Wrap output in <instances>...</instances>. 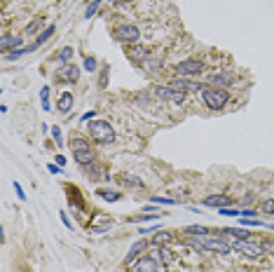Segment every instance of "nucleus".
<instances>
[{
	"instance_id": "obj_1",
	"label": "nucleus",
	"mask_w": 274,
	"mask_h": 272,
	"mask_svg": "<svg viewBox=\"0 0 274 272\" xmlns=\"http://www.w3.org/2000/svg\"><path fill=\"white\" fill-rule=\"evenodd\" d=\"M190 244H195L199 251H216V254H230L232 251V244L225 242L221 235H199V237H192Z\"/></svg>"
},
{
	"instance_id": "obj_2",
	"label": "nucleus",
	"mask_w": 274,
	"mask_h": 272,
	"mask_svg": "<svg viewBox=\"0 0 274 272\" xmlns=\"http://www.w3.org/2000/svg\"><path fill=\"white\" fill-rule=\"evenodd\" d=\"M202 99L209 110H223L230 101V94L223 87H202Z\"/></svg>"
},
{
	"instance_id": "obj_3",
	"label": "nucleus",
	"mask_w": 274,
	"mask_h": 272,
	"mask_svg": "<svg viewBox=\"0 0 274 272\" xmlns=\"http://www.w3.org/2000/svg\"><path fill=\"white\" fill-rule=\"evenodd\" d=\"M89 136L96 143H113L115 129L110 127V122H106V120H94V122H89Z\"/></svg>"
},
{
	"instance_id": "obj_4",
	"label": "nucleus",
	"mask_w": 274,
	"mask_h": 272,
	"mask_svg": "<svg viewBox=\"0 0 274 272\" xmlns=\"http://www.w3.org/2000/svg\"><path fill=\"white\" fill-rule=\"evenodd\" d=\"M113 38H115L117 43H129V45H134V43H138L141 31H138V26H134V24H117V26L113 28Z\"/></svg>"
},
{
	"instance_id": "obj_5",
	"label": "nucleus",
	"mask_w": 274,
	"mask_h": 272,
	"mask_svg": "<svg viewBox=\"0 0 274 272\" xmlns=\"http://www.w3.org/2000/svg\"><path fill=\"white\" fill-rule=\"evenodd\" d=\"M232 246L237 249L239 254L246 256V258H260V256L265 254V244L253 242V239H239V242H234Z\"/></svg>"
},
{
	"instance_id": "obj_6",
	"label": "nucleus",
	"mask_w": 274,
	"mask_h": 272,
	"mask_svg": "<svg viewBox=\"0 0 274 272\" xmlns=\"http://www.w3.org/2000/svg\"><path fill=\"white\" fill-rule=\"evenodd\" d=\"M204 71V61L202 59H185L176 64V73L178 75H199Z\"/></svg>"
},
{
	"instance_id": "obj_7",
	"label": "nucleus",
	"mask_w": 274,
	"mask_h": 272,
	"mask_svg": "<svg viewBox=\"0 0 274 272\" xmlns=\"http://www.w3.org/2000/svg\"><path fill=\"white\" fill-rule=\"evenodd\" d=\"M155 96L164 101H174V103H183L185 101V91H176L174 87H164V85H157L155 87Z\"/></svg>"
},
{
	"instance_id": "obj_8",
	"label": "nucleus",
	"mask_w": 274,
	"mask_h": 272,
	"mask_svg": "<svg viewBox=\"0 0 274 272\" xmlns=\"http://www.w3.org/2000/svg\"><path fill=\"white\" fill-rule=\"evenodd\" d=\"M127 56H129V61H134V64H145V61L150 59L148 47L141 45V43H134V45L127 47Z\"/></svg>"
},
{
	"instance_id": "obj_9",
	"label": "nucleus",
	"mask_w": 274,
	"mask_h": 272,
	"mask_svg": "<svg viewBox=\"0 0 274 272\" xmlns=\"http://www.w3.org/2000/svg\"><path fill=\"white\" fill-rule=\"evenodd\" d=\"M157 268H159V261L155 256H143V258L132 263V272H157Z\"/></svg>"
},
{
	"instance_id": "obj_10",
	"label": "nucleus",
	"mask_w": 274,
	"mask_h": 272,
	"mask_svg": "<svg viewBox=\"0 0 274 272\" xmlns=\"http://www.w3.org/2000/svg\"><path fill=\"white\" fill-rule=\"evenodd\" d=\"M80 78V68L73 64H66L56 71V80L59 82H75Z\"/></svg>"
},
{
	"instance_id": "obj_11",
	"label": "nucleus",
	"mask_w": 274,
	"mask_h": 272,
	"mask_svg": "<svg viewBox=\"0 0 274 272\" xmlns=\"http://www.w3.org/2000/svg\"><path fill=\"white\" fill-rule=\"evenodd\" d=\"M73 160H75L80 167H87V164H94L96 153H94L91 148H87V150H78V153H73Z\"/></svg>"
},
{
	"instance_id": "obj_12",
	"label": "nucleus",
	"mask_w": 274,
	"mask_h": 272,
	"mask_svg": "<svg viewBox=\"0 0 274 272\" xmlns=\"http://www.w3.org/2000/svg\"><path fill=\"white\" fill-rule=\"evenodd\" d=\"M209 82L213 87H230L234 82V75H230V73H213V75H209Z\"/></svg>"
},
{
	"instance_id": "obj_13",
	"label": "nucleus",
	"mask_w": 274,
	"mask_h": 272,
	"mask_svg": "<svg viewBox=\"0 0 274 272\" xmlns=\"http://www.w3.org/2000/svg\"><path fill=\"white\" fill-rule=\"evenodd\" d=\"M21 43H24V40H21V36H9V33H5V36H2V43H0V49L7 54L9 49H19V47H21Z\"/></svg>"
},
{
	"instance_id": "obj_14",
	"label": "nucleus",
	"mask_w": 274,
	"mask_h": 272,
	"mask_svg": "<svg viewBox=\"0 0 274 272\" xmlns=\"http://www.w3.org/2000/svg\"><path fill=\"white\" fill-rule=\"evenodd\" d=\"M85 176H87L91 183L101 181V176H103V167H98L96 162H94V164H87V167H85Z\"/></svg>"
},
{
	"instance_id": "obj_15",
	"label": "nucleus",
	"mask_w": 274,
	"mask_h": 272,
	"mask_svg": "<svg viewBox=\"0 0 274 272\" xmlns=\"http://www.w3.org/2000/svg\"><path fill=\"white\" fill-rule=\"evenodd\" d=\"M204 204H206V207H228V204H230V197H228V195H209V197H206V200H204Z\"/></svg>"
},
{
	"instance_id": "obj_16",
	"label": "nucleus",
	"mask_w": 274,
	"mask_h": 272,
	"mask_svg": "<svg viewBox=\"0 0 274 272\" xmlns=\"http://www.w3.org/2000/svg\"><path fill=\"white\" fill-rule=\"evenodd\" d=\"M54 31H56V28H54V24H52V26H47V28L43 31V33H40V36L36 38V43H33L31 47H26V52H33L36 47H40V45L45 43V40H47V38H52V36H54Z\"/></svg>"
},
{
	"instance_id": "obj_17",
	"label": "nucleus",
	"mask_w": 274,
	"mask_h": 272,
	"mask_svg": "<svg viewBox=\"0 0 274 272\" xmlns=\"http://www.w3.org/2000/svg\"><path fill=\"white\" fill-rule=\"evenodd\" d=\"M56 108L61 110V113H68V110L73 108V94H71V91H66V94H61V96H59V101H56Z\"/></svg>"
},
{
	"instance_id": "obj_18",
	"label": "nucleus",
	"mask_w": 274,
	"mask_h": 272,
	"mask_svg": "<svg viewBox=\"0 0 274 272\" xmlns=\"http://www.w3.org/2000/svg\"><path fill=\"white\" fill-rule=\"evenodd\" d=\"M169 87H174L176 91H187V90H195L197 85H192L190 80H183V75H181V78H176V80H171Z\"/></svg>"
},
{
	"instance_id": "obj_19",
	"label": "nucleus",
	"mask_w": 274,
	"mask_h": 272,
	"mask_svg": "<svg viewBox=\"0 0 274 272\" xmlns=\"http://www.w3.org/2000/svg\"><path fill=\"white\" fill-rule=\"evenodd\" d=\"M143 249H145V242H136V244L129 249V254H127V265H132L134 261H136V256L141 254Z\"/></svg>"
},
{
	"instance_id": "obj_20",
	"label": "nucleus",
	"mask_w": 274,
	"mask_h": 272,
	"mask_svg": "<svg viewBox=\"0 0 274 272\" xmlns=\"http://www.w3.org/2000/svg\"><path fill=\"white\" fill-rule=\"evenodd\" d=\"M71 59H73V47H63L61 52H59V56H56V61H59L61 66L71 64Z\"/></svg>"
},
{
	"instance_id": "obj_21",
	"label": "nucleus",
	"mask_w": 274,
	"mask_h": 272,
	"mask_svg": "<svg viewBox=\"0 0 274 272\" xmlns=\"http://www.w3.org/2000/svg\"><path fill=\"white\" fill-rule=\"evenodd\" d=\"M87 148H91L87 138H73V141H71V150H73V153H78V150H87Z\"/></svg>"
},
{
	"instance_id": "obj_22",
	"label": "nucleus",
	"mask_w": 274,
	"mask_h": 272,
	"mask_svg": "<svg viewBox=\"0 0 274 272\" xmlns=\"http://www.w3.org/2000/svg\"><path fill=\"white\" fill-rule=\"evenodd\" d=\"M98 197L101 200H106V202H120V192H115V190H98Z\"/></svg>"
},
{
	"instance_id": "obj_23",
	"label": "nucleus",
	"mask_w": 274,
	"mask_h": 272,
	"mask_svg": "<svg viewBox=\"0 0 274 272\" xmlns=\"http://www.w3.org/2000/svg\"><path fill=\"white\" fill-rule=\"evenodd\" d=\"M185 232H187V235H195V237L209 235V230H206L204 226H187V227H185Z\"/></svg>"
},
{
	"instance_id": "obj_24",
	"label": "nucleus",
	"mask_w": 274,
	"mask_h": 272,
	"mask_svg": "<svg viewBox=\"0 0 274 272\" xmlns=\"http://www.w3.org/2000/svg\"><path fill=\"white\" fill-rule=\"evenodd\" d=\"M98 5H101L98 0H91V2H89V7L85 9V19H91V17H94V14L98 12Z\"/></svg>"
},
{
	"instance_id": "obj_25",
	"label": "nucleus",
	"mask_w": 274,
	"mask_h": 272,
	"mask_svg": "<svg viewBox=\"0 0 274 272\" xmlns=\"http://www.w3.org/2000/svg\"><path fill=\"white\" fill-rule=\"evenodd\" d=\"M152 242H155V244H169V242H171V232H157Z\"/></svg>"
},
{
	"instance_id": "obj_26",
	"label": "nucleus",
	"mask_w": 274,
	"mask_h": 272,
	"mask_svg": "<svg viewBox=\"0 0 274 272\" xmlns=\"http://www.w3.org/2000/svg\"><path fill=\"white\" fill-rule=\"evenodd\" d=\"M40 96H43V110L52 108V106H49V87H43V90H40Z\"/></svg>"
},
{
	"instance_id": "obj_27",
	"label": "nucleus",
	"mask_w": 274,
	"mask_h": 272,
	"mask_svg": "<svg viewBox=\"0 0 274 272\" xmlns=\"http://www.w3.org/2000/svg\"><path fill=\"white\" fill-rule=\"evenodd\" d=\"M218 214H221V216H241V211H239V209H232V207H221Z\"/></svg>"
},
{
	"instance_id": "obj_28",
	"label": "nucleus",
	"mask_w": 274,
	"mask_h": 272,
	"mask_svg": "<svg viewBox=\"0 0 274 272\" xmlns=\"http://www.w3.org/2000/svg\"><path fill=\"white\" fill-rule=\"evenodd\" d=\"M145 68H148V71H159V68H162V61H159V59H148V61H145Z\"/></svg>"
},
{
	"instance_id": "obj_29",
	"label": "nucleus",
	"mask_w": 274,
	"mask_h": 272,
	"mask_svg": "<svg viewBox=\"0 0 274 272\" xmlns=\"http://www.w3.org/2000/svg\"><path fill=\"white\" fill-rule=\"evenodd\" d=\"M155 258H159V261H162V263L167 265V263H171V254H169L167 249H159L157 251V256H155Z\"/></svg>"
},
{
	"instance_id": "obj_30",
	"label": "nucleus",
	"mask_w": 274,
	"mask_h": 272,
	"mask_svg": "<svg viewBox=\"0 0 274 272\" xmlns=\"http://www.w3.org/2000/svg\"><path fill=\"white\" fill-rule=\"evenodd\" d=\"M85 68H87L89 73H91V71H96V68H98L96 59H94V56H87V59H85Z\"/></svg>"
},
{
	"instance_id": "obj_31",
	"label": "nucleus",
	"mask_w": 274,
	"mask_h": 272,
	"mask_svg": "<svg viewBox=\"0 0 274 272\" xmlns=\"http://www.w3.org/2000/svg\"><path fill=\"white\" fill-rule=\"evenodd\" d=\"M263 211H267V214H274V197H267V200L263 202Z\"/></svg>"
},
{
	"instance_id": "obj_32",
	"label": "nucleus",
	"mask_w": 274,
	"mask_h": 272,
	"mask_svg": "<svg viewBox=\"0 0 274 272\" xmlns=\"http://www.w3.org/2000/svg\"><path fill=\"white\" fill-rule=\"evenodd\" d=\"M152 202H155V204H167V207H171V204H176V202L171 200V197H152Z\"/></svg>"
},
{
	"instance_id": "obj_33",
	"label": "nucleus",
	"mask_w": 274,
	"mask_h": 272,
	"mask_svg": "<svg viewBox=\"0 0 274 272\" xmlns=\"http://www.w3.org/2000/svg\"><path fill=\"white\" fill-rule=\"evenodd\" d=\"M122 183L124 185H141L138 179H134V176H122Z\"/></svg>"
},
{
	"instance_id": "obj_34",
	"label": "nucleus",
	"mask_w": 274,
	"mask_h": 272,
	"mask_svg": "<svg viewBox=\"0 0 274 272\" xmlns=\"http://www.w3.org/2000/svg\"><path fill=\"white\" fill-rule=\"evenodd\" d=\"M256 209H241V218H256Z\"/></svg>"
},
{
	"instance_id": "obj_35",
	"label": "nucleus",
	"mask_w": 274,
	"mask_h": 272,
	"mask_svg": "<svg viewBox=\"0 0 274 272\" xmlns=\"http://www.w3.org/2000/svg\"><path fill=\"white\" fill-rule=\"evenodd\" d=\"M52 136H54V141H56V143L61 145V129L56 127V125H54V129H52Z\"/></svg>"
},
{
	"instance_id": "obj_36",
	"label": "nucleus",
	"mask_w": 274,
	"mask_h": 272,
	"mask_svg": "<svg viewBox=\"0 0 274 272\" xmlns=\"http://www.w3.org/2000/svg\"><path fill=\"white\" fill-rule=\"evenodd\" d=\"M47 169H49V174H61V164L49 162V164H47Z\"/></svg>"
},
{
	"instance_id": "obj_37",
	"label": "nucleus",
	"mask_w": 274,
	"mask_h": 272,
	"mask_svg": "<svg viewBox=\"0 0 274 272\" xmlns=\"http://www.w3.org/2000/svg\"><path fill=\"white\" fill-rule=\"evenodd\" d=\"M91 118H96V113H94V110H87V113H85V115H82V122H91Z\"/></svg>"
},
{
	"instance_id": "obj_38",
	"label": "nucleus",
	"mask_w": 274,
	"mask_h": 272,
	"mask_svg": "<svg viewBox=\"0 0 274 272\" xmlns=\"http://www.w3.org/2000/svg\"><path fill=\"white\" fill-rule=\"evenodd\" d=\"M14 190H17V195H19V200H26V192L21 190V185H19L17 181H14Z\"/></svg>"
},
{
	"instance_id": "obj_39",
	"label": "nucleus",
	"mask_w": 274,
	"mask_h": 272,
	"mask_svg": "<svg viewBox=\"0 0 274 272\" xmlns=\"http://www.w3.org/2000/svg\"><path fill=\"white\" fill-rule=\"evenodd\" d=\"M61 221H63V226L68 227V230H73V223H71V218L66 216V214H63V211H61Z\"/></svg>"
},
{
	"instance_id": "obj_40",
	"label": "nucleus",
	"mask_w": 274,
	"mask_h": 272,
	"mask_svg": "<svg viewBox=\"0 0 274 272\" xmlns=\"http://www.w3.org/2000/svg\"><path fill=\"white\" fill-rule=\"evenodd\" d=\"M155 230H159V226H150V227H143L141 235H148V232H155Z\"/></svg>"
},
{
	"instance_id": "obj_41",
	"label": "nucleus",
	"mask_w": 274,
	"mask_h": 272,
	"mask_svg": "<svg viewBox=\"0 0 274 272\" xmlns=\"http://www.w3.org/2000/svg\"><path fill=\"white\" fill-rule=\"evenodd\" d=\"M38 28H40V21H36V24H31V26H28V33H36Z\"/></svg>"
},
{
	"instance_id": "obj_42",
	"label": "nucleus",
	"mask_w": 274,
	"mask_h": 272,
	"mask_svg": "<svg viewBox=\"0 0 274 272\" xmlns=\"http://www.w3.org/2000/svg\"><path fill=\"white\" fill-rule=\"evenodd\" d=\"M265 251H270L274 256V242H265Z\"/></svg>"
},
{
	"instance_id": "obj_43",
	"label": "nucleus",
	"mask_w": 274,
	"mask_h": 272,
	"mask_svg": "<svg viewBox=\"0 0 274 272\" xmlns=\"http://www.w3.org/2000/svg\"><path fill=\"white\" fill-rule=\"evenodd\" d=\"M56 162L63 167V164H66V155H56Z\"/></svg>"
},
{
	"instance_id": "obj_44",
	"label": "nucleus",
	"mask_w": 274,
	"mask_h": 272,
	"mask_svg": "<svg viewBox=\"0 0 274 272\" xmlns=\"http://www.w3.org/2000/svg\"><path fill=\"white\" fill-rule=\"evenodd\" d=\"M256 200V195H246V197H244V204H248V202H253Z\"/></svg>"
}]
</instances>
